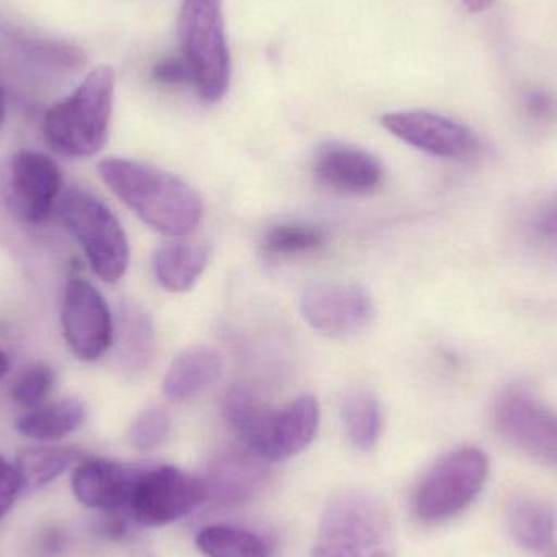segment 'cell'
Returning a JSON list of instances; mask_svg holds the SVG:
<instances>
[{
    "instance_id": "obj_1",
    "label": "cell",
    "mask_w": 557,
    "mask_h": 557,
    "mask_svg": "<svg viewBox=\"0 0 557 557\" xmlns=\"http://www.w3.org/2000/svg\"><path fill=\"white\" fill-rule=\"evenodd\" d=\"M97 172L123 205L160 234L183 237L201 222L205 208L198 193L159 166L110 157L98 163Z\"/></svg>"
},
{
    "instance_id": "obj_2",
    "label": "cell",
    "mask_w": 557,
    "mask_h": 557,
    "mask_svg": "<svg viewBox=\"0 0 557 557\" xmlns=\"http://www.w3.org/2000/svg\"><path fill=\"white\" fill-rule=\"evenodd\" d=\"M224 418L250 454L277 463L300 454L317 437L320 406L313 396L304 395L278 408H268L250 389L234 386L225 395Z\"/></svg>"
},
{
    "instance_id": "obj_3",
    "label": "cell",
    "mask_w": 557,
    "mask_h": 557,
    "mask_svg": "<svg viewBox=\"0 0 557 557\" xmlns=\"http://www.w3.org/2000/svg\"><path fill=\"white\" fill-rule=\"evenodd\" d=\"M114 101V71L95 67L64 100L42 117V136L52 152L67 159L97 156L110 137Z\"/></svg>"
},
{
    "instance_id": "obj_4",
    "label": "cell",
    "mask_w": 557,
    "mask_h": 557,
    "mask_svg": "<svg viewBox=\"0 0 557 557\" xmlns=\"http://www.w3.org/2000/svg\"><path fill=\"white\" fill-rule=\"evenodd\" d=\"M311 557H395L392 517L382 499L366 491L331 497Z\"/></svg>"
},
{
    "instance_id": "obj_5",
    "label": "cell",
    "mask_w": 557,
    "mask_h": 557,
    "mask_svg": "<svg viewBox=\"0 0 557 557\" xmlns=\"http://www.w3.org/2000/svg\"><path fill=\"white\" fill-rule=\"evenodd\" d=\"M178 36L199 97L208 103L222 100L232 77L224 0H183Z\"/></svg>"
},
{
    "instance_id": "obj_6",
    "label": "cell",
    "mask_w": 557,
    "mask_h": 557,
    "mask_svg": "<svg viewBox=\"0 0 557 557\" xmlns=\"http://www.w3.org/2000/svg\"><path fill=\"white\" fill-rule=\"evenodd\" d=\"M65 231L77 242L88 264L101 281H120L129 267V242L123 225L94 193L72 188L58 205Z\"/></svg>"
},
{
    "instance_id": "obj_7",
    "label": "cell",
    "mask_w": 557,
    "mask_h": 557,
    "mask_svg": "<svg viewBox=\"0 0 557 557\" xmlns=\"http://www.w3.org/2000/svg\"><path fill=\"white\" fill-rule=\"evenodd\" d=\"M490 458L480 448L451 451L422 478L414 494V512L422 522L438 523L463 512L483 491Z\"/></svg>"
},
{
    "instance_id": "obj_8",
    "label": "cell",
    "mask_w": 557,
    "mask_h": 557,
    "mask_svg": "<svg viewBox=\"0 0 557 557\" xmlns=\"http://www.w3.org/2000/svg\"><path fill=\"white\" fill-rule=\"evenodd\" d=\"M208 497L205 481L178 468L143 467L127 512L139 525L163 527L188 516Z\"/></svg>"
},
{
    "instance_id": "obj_9",
    "label": "cell",
    "mask_w": 557,
    "mask_h": 557,
    "mask_svg": "<svg viewBox=\"0 0 557 557\" xmlns=\"http://www.w3.org/2000/svg\"><path fill=\"white\" fill-rule=\"evenodd\" d=\"M61 169L36 150H20L3 173V196L16 218L26 224H42L62 198Z\"/></svg>"
},
{
    "instance_id": "obj_10",
    "label": "cell",
    "mask_w": 557,
    "mask_h": 557,
    "mask_svg": "<svg viewBox=\"0 0 557 557\" xmlns=\"http://www.w3.org/2000/svg\"><path fill=\"white\" fill-rule=\"evenodd\" d=\"M62 336L77 359H100L114 336L110 305L91 282L74 277L65 284L61 307Z\"/></svg>"
},
{
    "instance_id": "obj_11",
    "label": "cell",
    "mask_w": 557,
    "mask_h": 557,
    "mask_svg": "<svg viewBox=\"0 0 557 557\" xmlns=\"http://www.w3.org/2000/svg\"><path fill=\"white\" fill-rule=\"evenodd\" d=\"M497 432L520 450L557 467V414L522 388H509L494 405Z\"/></svg>"
},
{
    "instance_id": "obj_12",
    "label": "cell",
    "mask_w": 557,
    "mask_h": 557,
    "mask_svg": "<svg viewBox=\"0 0 557 557\" xmlns=\"http://www.w3.org/2000/svg\"><path fill=\"white\" fill-rule=\"evenodd\" d=\"M305 321L318 333L346 337L372 321L375 307L366 288L343 282H314L300 301Z\"/></svg>"
},
{
    "instance_id": "obj_13",
    "label": "cell",
    "mask_w": 557,
    "mask_h": 557,
    "mask_svg": "<svg viewBox=\"0 0 557 557\" xmlns=\"http://www.w3.org/2000/svg\"><path fill=\"white\" fill-rule=\"evenodd\" d=\"M382 124L388 133L401 139L403 143L438 159H473L481 150L480 139L473 131L432 111L386 113L382 117Z\"/></svg>"
},
{
    "instance_id": "obj_14",
    "label": "cell",
    "mask_w": 557,
    "mask_h": 557,
    "mask_svg": "<svg viewBox=\"0 0 557 557\" xmlns=\"http://www.w3.org/2000/svg\"><path fill=\"white\" fill-rule=\"evenodd\" d=\"M318 182L349 195H370L382 186L385 170L372 153L347 144L321 146L313 157Z\"/></svg>"
},
{
    "instance_id": "obj_15",
    "label": "cell",
    "mask_w": 557,
    "mask_h": 557,
    "mask_svg": "<svg viewBox=\"0 0 557 557\" xmlns=\"http://www.w3.org/2000/svg\"><path fill=\"white\" fill-rule=\"evenodd\" d=\"M143 467L110 460H87L75 468L72 490L84 506L108 513L127 512Z\"/></svg>"
},
{
    "instance_id": "obj_16",
    "label": "cell",
    "mask_w": 557,
    "mask_h": 557,
    "mask_svg": "<svg viewBox=\"0 0 557 557\" xmlns=\"http://www.w3.org/2000/svg\"><path fill=\"white\" fill-rule=\"evenodd\" d=\"M114 350L117 366L127 376L146 372L156 356L157 336L152 318L136 301H123L114 318Z\"/></svg>"
},
{
    "instance_id": "obj_17",
    "label": "cell",
    "mask_w": 557,
    "mask_h": 557,
    "mask_svg": "<svg viewBox=\"0 0 557 557\" xmlns=\"http://www.w3.org/2000/svg\"><path fill=\"white\" fill-rule=\"evenodd\" d=\"M222 356L211 346L183 350L169 367L163 392L172 401L183 403L205 393L221 376Z\"/></svg>"
},
{
    "instance_id": "obj_18",
    "label": "cell",
    "mask_w": 557,
    "mask_h": 557,
    "mask_svg": "<svg viewBox=\"0 0 557 557\" xmlns=\"http://www.w3.org/2000/svg\"><path fill=\"white\" fill-rule=\"evenodd\" d=\"M211 258V248L201 242H173L153 255V274L169 292H186L195 287Z\"/></svg>"
},
{
    "instance_id": "obj_19",
    "label": "cell",
    "mask_w": 557,
    "mask_h": 557,
    "mask_svg": "<svg viewBox=\"0 0 557 557\" xmlns=\"http://www.w3.org/2000/svg\"><path fill=\"white\" fill-rule=\"evenodd\" d=\"M258 461H261L260 458L247 448L245 454L228 451L222 455L212 465L209 481H205L208 496H215L224 504L244 503L263 480V471Z\"/></svg>"
},
{
    "instance_id": "obj_20",
    "label": "cell",
    "mask_w": 557,
    "mask_h": 557,
    "mask_svg": "<svg viewBox=\"0 0 557 557\" xmlns=\"http://www.w3.org/2000/svg\"><path fill=\"white\" fill-rule=\"evenodd\" d=\"M87 419L82 399L65 398L23 412L15 422L16 432L33 441H59L77 431Z\"/></svg>"
},
{
    "instance_id": "obj_21",
    "label": "cell",
    "mask_w": 557,
    "mask_h": 557,
    "mask_svg": "<svg viewBox=\"0 0 557 557\" xmlns=\"http://www.w3.org/2000/svg\"><path fill=\"white\" fill-rule=\"evenodd\" d=\"M509 527L516 542L530 552H546L555 545V512L539 500H517L510 509Z\"/></svg>"
},
{
    "instance_id": "obj_22",
    "label": "cell",
    "mask_w": 557,
    "mask_h": 557,
    "mask_svg": "<svg viewBox=\"0 0 557 557\" xmlns=\"http://www.w3.org/2000/svg\"><path fill=\"white\" fill-rule=\"evenodd\" d=\"M196 546L206 557L273 556V546L264 536L231 525L206 527L196 536Z\"/></svg>"
},
{
    "instance_id": "obj_23",
    "label": "cell",
    "mask_w": 557,
    "mask_h": 557,
    "mask_svg": "<svg viewBox=\"0 0 557 557\" xmlns=\"http://www.w3.org/2000/svg\"><path fill=\"white\" fill-rule=\"evenodd\" d=\"M75 457L77 454L67 447L26 448L15 461L22 491L32 493L48 486L74 463Z\"/></svg>"
},
{
    "instance_id": "obj_24",
    "label": "cell",
    "mask_w": 557,
    "mask_h": 557,
    "mask_svg": "<svg viewBox=\"0 0 557 557\" xmlns=\"http://www.w3.org/2000/svg\"><path fill=\"white\" fill-rule=\"evenodd\" d=\"M343 421L354 447L362 451L372 450L382 434L379 399L366 389H357L344 401Z\"/></svg>"
},
{
    "instance_id": "obj_25",
    "label": "cell",
    "mask_w": 557,
    "mask_h": 557,
    "mask_svg": "<svg viewBox=\"0 0 557 557\" xmlns=\"http://www.w3.org/2000/svg\"><path fill=\"white\" fill-rule=\"evenodd\" d=\"M324 244L323 228L304 222H285L267 232L261 247L270 257L290 258L320 251Z\"/></svg>"
},
{
    "instance_id": "obj_26",
    "label": "cell",
    "mask_w": 557,
    "mask_h": 557,
    "mask_svg": "<svg viewBox=\"0 0 557 557\" xmlns=\"http://www.w3.org/2000/svg\"><path fill=\"white\" fill-rule=\"evenodd\" d=\"M16 48L29 64L42 71L75 72L87 62L84 51L71 42L22 38Z\"/></svg>"
},
{
    "instance_id": "obj_27",
    "label": "cell",
    "mask_w": 557,
    "mask_h": 557,
    "mask_svg": "<svg viewBox=\"0 0 557 557\" xmlns=\"http://www.w3.org/2000/svg\"><path fill=\"white\" fill-rule=\"evenodd\" d=\"M170 429H172V418L169 411L160 406H150L134 419L127 432V441L136 450H153L166 441Z\"/></svg>"
},
{
    "instance_id": "obj_28",
    "label": "cell",
    "mask_w": 557,
    "mask_h": 557,
    "mask_svg": "<svg viewBox=\"0 0 557 557\" xmlns=\"http://www.w3.org/2000/svg\"><path fill=\"white\" fill-rule=\"evenodd\" d=\"M54 370L46 363L28 367L12 386V399L20 408L33 409L45 405L54 386Z\"/></svg>"
},
{
    "instance_id": "obj_29",
    "label": "cell",
    "mask_w": 557,
    "mask_h": 557,
    "mask_svg": "<svg viewBox=\"0 0 557 557\" xmlns=\"http://www.w3.org/2000/svg\"><path fill=\"white\" fill-rule=\"evenodd\" d=\"M152 77L162 85H182L191 81V71L183 55H166L153 64Z\"/></svg>"
},
{
    "instance_id": "obj_30",
    "label": "cell",
    "mask_w": 557,
    "mask_h": 557,
    "mask_svg": "<svg viewBox=\"0 0 557 557\" xmlns=\"http://www.w3.org/2000/svg\"><path fill=\"white\" fill-rule=\"evenodd\" d=\"M20 493H22V481L15 465L0 457V519L10 512Z\"/></svg>"
},
{
    "instance_id": "obj_31",
    "label": "cell",
    "mask_w": 557,
    "mask_h": 557,
    "mask_svg": "<svg viewBox=\"0 0 557 557\" xmlns=\"http://www.w3.org/2000/svg\"><path fill=\"white\" fill-rule=\"evenodd\" d=\"M525 108L535 120H549L556 113V100L542 90H532L525 95Z\"/></svg>"
},
{
    "instance_id": "obj_32",
    "label": "cell",
    "mask_w": 557,
    "mask_h": 557,
    "mask_svg": "<svg viewBox=\"0 0 557 557\" xmlns=\"http://www.w3.org/2000/svg\"><path fill=\"white\" fill-rule=\"evenodd\" d=\"M542 232L546 235H557V208L543 219Z\"/></svg>"
},
{
    "instance_id": "obj_33",
    "label": "cell",
    "mask_w": 557,
    "mask_h": 557,
    "mask_svg": "<svg viewBox=\"0 0 557 557\" xmlns=\"http://www.w3.org/2000/svg\"><path fill=\"white\" fill-rule=\"evenodd\" d=\"M493 2L494 0H463L465 7H467L470 12H483V10H486Z\"/></svg>"
},
{
    "instance_id": "obj_34",
    "label": "cell",
    "mask_w": 557,
    "mask_h": 557,
    "mask_svg": "<svg viewBox=\"0 0 557 557\" xmlns=\"http://www.w3.org/2000/svg\"><path fill=\"white\" fill-rule=\"evenodd\" d=\"M10 370V359L3 350H0V380L9 373Z\"/></svg>"
},
{
    "instance_id": "obj_35",
    "label": "cell",
    "mask_w": 557,
    "mask_h": 557,
    "mask_svg": "<svg viewBox=\"0 0 557 557\" xmlns=\"http://www.w3.org/2000/svg\"><path fill=\"white\" fill-rule=\"evenodd\" d=\"M5 120V94H3L2 78H0V127Z\"/></svg>"
}]
</instances>
